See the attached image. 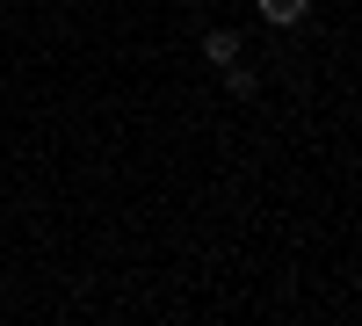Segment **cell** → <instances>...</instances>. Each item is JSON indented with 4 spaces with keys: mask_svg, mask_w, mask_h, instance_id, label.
Instances as JSON below:
<instances>
[{
    "mask_svg": "<svg viewBox=\"0 0 362 326\" xmlns=\"http://www.w3.org/2000/svg\"><path fill=\"white\" fill-rule=\"evenodd\" d=\"M225 95H232V102H254V95H261V73L232 58V66H225Z\"/></svg>",
    "mask_w": 362,
    "mask_h": 326,
    "instance_id": "cell-1",
    "label": "cell"
},
{
    "mask_svg": "<svg viewBox=\"0 0 362 326\" xmlns=\"http://www.w3.org/2000/svg\"><path fill=\"white\" fill-rule=\"evenodd\" d=\"M203 58H210V66H232V58H239V37H232V29H210V37H203Z\"/></svg>",
    "mask_w": 362,
    "mask_h": 326,
    "instance_id": "cell-3",
    "label": "cell"
},
{
    "mask_svg": "<svg viewBox=\"0 0 362 326\" xmlns=\"http://www.w3.org/2000/svg\"><path fill=\"white\" fill-rule=\"evenodd\" d=\"M254 8H261V22L290 29V22H305V8H312V0H254Z\"/></svg>",
    "mask_w": 362,
    "mask_h": 326,
    "instance_id": "cell-2",
    "label": "cell"
}]
</instances>
